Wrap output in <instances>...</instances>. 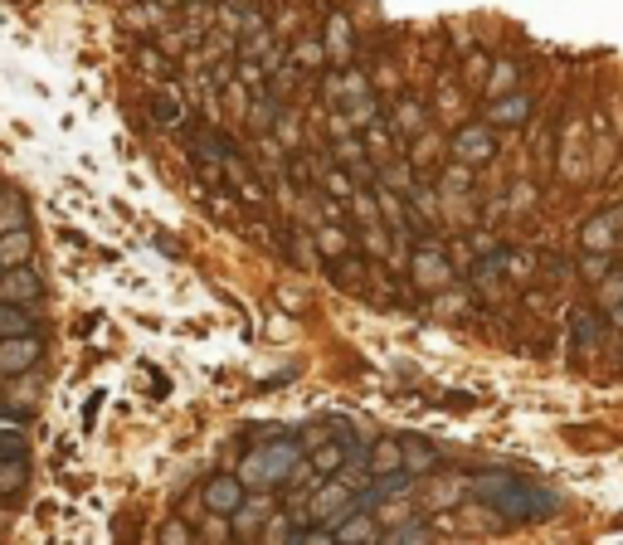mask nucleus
<instances>
[{
  "label": "nucleus",
  "mask_w": 623,
  "mask_h": 545,
  "mask_svg": "<svg viewBox=\"0 0 623 545\" xmlns=\"http://www.w3.org/2000/svg\"><path fill=\"white\" fill-rule=\"evenodd\" d=\"M293 468H297V448L293 443H273V448H263V453H254L244 463V477L258 482V487H273V482L293 477Z\"/></svg>",
  "instance_id": "f03ea898"
},
{
  "label": "nucleus",
  "mask_w": 623,
  "mask_h": 545,
  "mask_svg": "<svg viewBox=\"0 0 623 545\" xmlns=\"http://www.w3.org/2000/svg\"><path fill=\"white\" fill-rule=\"evenodd\" d=\"M0 463H25V443L15 434H0Z\"/></svg>",
  "instance_id": "0eeeda50"
},
{
  "label": "nucleus",
  "mask_w": 623,
  "mask_h": 545,
  "mask_svg": "<svg viewBox=\"0 0 623 545\" xmlns=\"http://www.w3.org/2000/svg\"><path fill=\"white\" fill-rule=\"evenodd\" d=\"M336 507H351L346 487H331V492H322V497H317V516H341Z\"/></svg>",
  "instance_id": "39448f33"
},
{
  "label": "nucleus",
  "mask_w": 623,
  "mask_h": 545,
  "mask_svg": "<svg viewBox=\"0 0 623 545\" xmlns=\"http://www.w3.org/2000/svg\"><path fill=\"white\" fill-rule=\"evenodd\" d=\"M312 468H317V473H336V468H341V448H336V443L322 448V453L312 458Z\"/></svg>",
  "instance_id": "6e6552de"
},
{
  "label": "nucleus",
  "mask_w": 623,
  "mask_h": 545,
  "mask_svg": "<svg viewBox=\"0 0 623 545\" xmlns=\"http://www.w3.org/2000/svg\"><path fill=\"white\" fill-rule=\"evenodd\" d=\"M185 536H190L185 526H166V531H161V541H185Z\"/></svg>",
  "instance_id": "9d476101"
},
{
  "label": "nucleus",
  "mask_w": 623,
  "mask_h": 545,
  "mask_svg": "<svg viewBox=\"0 0 623 545\" xmlns=\"http://www.w3.org/2000/svg\"><path fill=\"white\" fill-rule=\"evenodd\" d=\"M477 497H482L492 511H502L507 521H546V516H555V507H560L555 492L526 482V477H512V473L477 477Z\"/></svg>",
  "instance_id": "f257e3e1"
},
{
  "label": "nucleus",
  "mask_w": 623,
  "mask_h": 545,
  "mask_svg": "<svg viewBox=\"0 0 623 545\" xmlns=\"http://www.w3.org/2000/svg\"><path fill=\"white\" fill-rule=\"evenodd\" d=\"M234 502H239V487H234V482H210V507L234 511Z\"/></svg>",
  "instance_id": "423d86ee"
},
{
  "label": "nucleus",
  "mask_w": 623,
  "mask_h": 545,
  "mask_svg": "<svg viewBox=\"0 0 623 545\" xmlns=\"http://www.w3.org/2000/svg\"><path fill=\"white\" fill-rule=\"evenodd\" d=\"M35 356H39L35 336H25V341H5V346H0V370H25V365H35Z\"/></svg>",
  "instance_id": "7ed1b4c3"
},
{
  "label": "nucleus",
  "mask_w": 623,
  "mask_h": 545,
  "mask_svg": "<svg viewBox=\"0 0 623 545\" xmlns=\"http://www.w3.org/2000/svg\"><path fill=\"white\" fill-rule=\"evenodd\" d=\"M156 117H161V122H181V108H176L171 98H156Z\"/></svg>",
  "instance_id": "1a4fd4ad"
},
{
  "label": "nucleus",
  "mask_w": 623,
  "mask_h": 545,
  "mask_svg": "<svg viewBox=\"0 0 623 545\" xmlns=\"http://www.w3.org/2000/svg\"><path fill=\"white\" fill-rule=\"evenodd\" d=\"M30 312L25 307H10V302H0V331H30Z\"/></svg>",
  "instance_id": "20e7f679"
}]
</instances>
